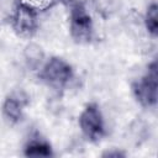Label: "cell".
Instances as JSON below:
<instances>
[{
    "instance_id": "cell-8",
    "label": "cell",
    "mask_w": 158,
    "mask_h": 158,
    "mask_svg": "<svg viewBox=\"0 0 158 158\" xmlns=\"http://www.w3.org/2000/svg\"><path fill=\"white\" fill-rule=\"evenodd\" d=\"M144 25L148 33L152 37H157L158 35V5L152 2L146 11L144 15Z\"/></svg>"
},
{
    "instance_id": "cell-2",
    "label": "cell",
    "mask_w": 158,
    "mask_h": 158,
    "mask_svg": "<svg viewBox=\"0 0 158 158\" xmlns=\"http://www.w3.org/2000/svg\"><path fill=\"white\" fill-rule=\"evenodd\" d=\"M157 88L158 74L157 62L154 60L148 65L147 73L132 83V93L137 102L143 107H153L157 104Z\"/></svg>"
},
{
    "instance_id": "cell-6",
    "label": "cell",
    "mask_w": 158,
    "mask_h": 158,
    "mask_svg": "<svg viewBox=\"0 0 158 158\" xmlns=\"http://www.w3.org/2000/svg\"><path fill=\"white\" fill-rule=\"evenodd\" d=\"M26 105H27V96H22L19 93L11 94L2 102V107H1L2 115L9 122L17 123L22 120L23 109Z\"/></svg>"
},
{
    "instance_id": "cell-1",
    "label": "cell",
    "mask_w": 158,
    "mask_h": 158,
    "mask_svg": "<svg viewBox=\"0 0 158 158\" xmlns=\"http://www.w3.org/2000/svg\"><path fill=\"white\" fill-rule=\"evenodd\" d=\"M69 31L77 43H88L93 38V19L84 4L73 0L69 6Z\"/></svg>"
},
{
    "instance_id": "cell-5",
    "label": "cell",
    "mask_w": 158,
    "mask_h": 158,
    "mask_svg": "<svg viewBox=\"0 0 158 158\" xmlns=\"http://www.w3.org/2000/svg\"><path fill=\"white\" fill-rule=\"evenodd\" d=\"M12 26L17 35L22 37H31L37 30L36 11L19 2L12 17Z\"/></svg>"
},
{
    "instance_id": "cell-4",
    "label": "cell",
    "mask_w": 158,
    "mask_h": 158,
    "mask_svg": "<svg viewBox=\"0 0 158 158\" xmlns=\"http://www.w3.org/2000/svg\"><path fill=\"white\" fill-rule=\"evenodd\" d=\"M79 127L83 135L91 142L100 141L105 135V122L100 107L95 102L88 104L79 115Z\"/></svg>"
},
{
    "instance_id": "cell-3",
    "label": "cell",
    "mask_w": 158,
    "mask_h": 158,
    "mask_svg": "<svg viewBox=\"0 0 158 158\" xmlns=\"http://www.w3.org/2000/svg\"><path fill=\"white\" fill-rule=\"evenodd\" d=\"M40 78L49 86L56 89L64 88L73 78L72 65L63 58L52 57L42 67Z\"/></svg>"
},
{
    "instance_id": "cell-10",
    "label": "cell",
    "mask_w": 158,
    "mask_h": 158,
    "mask_svg": "<svg viewBox=\"0 0 158 158\" xmlns=\"http://www.w3.org/2000/svg\"><path fill=\"white\" fill-rule=\"evenodd\" d=\"M102 156H105V157H122V156H125L122 152H118V151H116V152H114V151H111V152H106V153H104Z\"/></svg>"
},
{
    "instance_id": "cell-7",
    "label": "cell",
    "mask_w": 158,
    "mask_h": 158,
    "mask_svg": "<svg viewBox=\"0 0 158 158\" xmlns=\"http://www.w3.org/2000/svg\"><path fill=\"white\" fill-rule=\"evenodd\" d=\"M23 154L26 157H51L53 156V151L51 144L40 137H33L28 139L23 148Z\"/></svg>"
},
{
    "instance_id": "cell-9",
    "label": "cell",
    "mask_w": 158,
    "mask_h": 158,
    "mask_svg": "<svg viewBox=\"0 0 158 158\" xmlns=\"http://www.w3.org/2000/svg\"><path fill=\"white\" fill-rule=\"evenodd\" d=\"M56 1L57 0H20V4L26 5L37 12L38 10H47L52 7Z\"/></svg>"
}]
</instances>
